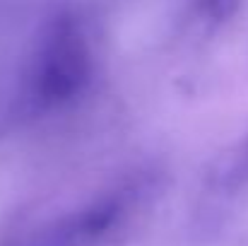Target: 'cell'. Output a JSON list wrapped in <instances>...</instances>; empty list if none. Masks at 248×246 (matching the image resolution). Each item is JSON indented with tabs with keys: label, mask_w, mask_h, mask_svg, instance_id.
<instances>
[{
	"label": "cell",
	"mask_w": 248,
	"mask_h": 246,
	"mask_svg": "<svg viewBox=\"0 0 248 246\" xmlns=\"http://www.w3.org/2000/svg\"><path fill=\"white\" fill-rule=\"evenodd\" d=\"M246 183H248V140L241 143V148L236 150V155L232 157V162H229L224 176H222V186H227L229 191H239Z\"/></svg>",
	"instance_id": "obj_3"
},
{
	"label": "cell",
	"mask_w": 248,
	"mask_h": 246,
	"mask_svg": "<svg viewBox=\"0 0 248 246\" xmlns=\"http://www.w3.org/2000/svg\"><path fill=\"white\" fill-rule=\"evenodd\" d=\"M236 2H239V0H207V7H210V12H215V15H227Z\"/></svg>",
	"instance_id": "obj_4"
},
{
	"label": "cell",
	"mask_w": 248,
	"mask_h": 246,
	"mask_svg": "<svg viewBox=\"0 0 248 246\" xmlns=\"http://www.w3.org/2000/svg\"><path fill=\"white\" fill-rule=\"evenodd\" d=\"M142 198V181L121 183L12 246H104L135 220Z\"/></svg>",
	"instance_id": "obj_2"
},
{
	"label": "cell",
	"mask_w": 248,
	"mask_h": 246,
	"mask_svg": "<svg viewBox=\"0 0 248 246\" xmlns=\"http://www.w3.org/2000/svg\"><path fill=\"white\" fill-rule=\"evenodd\" d=\"M92 46L80 19L58 15L48 22L31 75L34 99L46 106H65L75 101L92 82Z\"/></svg>",
	"instance_id": "obj_1"
}]
</instances>
